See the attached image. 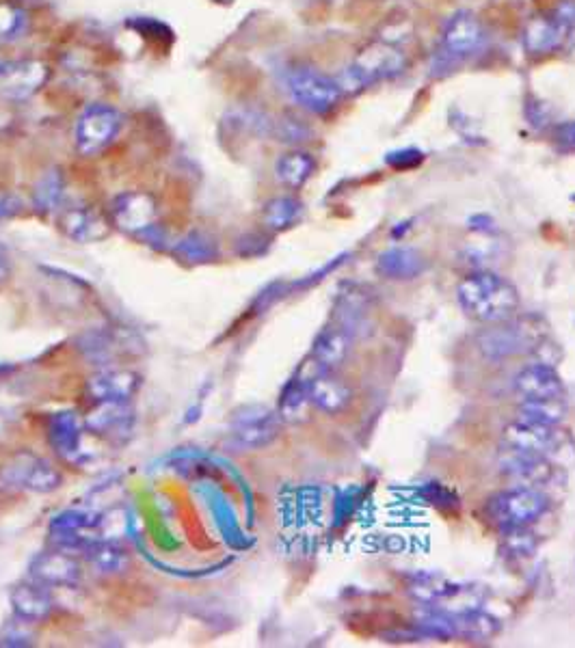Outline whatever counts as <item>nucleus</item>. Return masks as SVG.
I'll list each match as a JSON object with an SVG mask.
<instances>
[{"label":"nucleus","instance_id":"nucleus-2","mask_svg":"<svg viewBox=\"0 0 575 648\" xmlns=\"http://www.w3.org/2000/svg\"><path fill=\"white\" fill-rule=\"evenodd\" d=\"M407 67L405 52L390 42H374L361 50L351 65L336 76V83L344 93H359L366 87L403 74Z\"/></svg>","mask_w":575,"mask_h":648},{"label":"nucleus","instance_id":"nucleus-31","mask_svg":"<svg viewBox=\"0 0 575 648\" xmlns=\"http://www.w3.org/2000/svg\"><path fill=\"white\" fill-rule=\"evenodd\" d=\"M173 253H176L184 262L204 264L217 258V245L210 236L202 232H191L178 240V245L173 247Z\"/></svg>","mask_w":575,"mask_h":648},{"label":"nucleus","instance_id":"nucleus-35","mask_svg":"<svg viewBox=\"0 0 575 648\" xmlns=\"http://www.w3.org/2000/svg\"><path fill=\"white\" fill-rule=\"evenodd\" d=\"M385 160L390 162V165L396 167V169H407V167H413V165H418V162H422V152H418V150H400V152L387 154Z\"/></svg>","mask_w":575,"mask_h":648},{"label":"nucleus","instance_id":"nucleus-37","mask_svg":"<svg viewBox=\"0 0 575 648\" xmlns=\"http://www.w3.org/2000/svg\"><path fill=\"white\" fill-rule=\"evenodd\" d=\"M526 115H528V121L532 126H537V128H543L547 126V121H550V111H547V106L543 102H528L526 104Z\"/></svg>","mask_w":575,"mask_h":648},{"label":"nucleus","instance_id":"nucleus-24","mask_svg":"<svg viewBox=\"0 0 575 648\" xmlns=\"http://www.w3.org/2000/svg\"><path fill=\"white\" fill-rule=\"evenodd\" d=\"M85 556L93 569L102 575H119L130 564L128 551L119 543H113V540H91Z\"/></svg>","mask_w":575,"mask_h":648},{"label":"nucleus","instance_id":"nucleus-9","mask_svg":"<svg viewBox=\"0 0 575 648\" xmlns=\"http://www.w3.org/2000/svg\"><path fill=\"white\" fill-rule=\"evenodd\" d=\"M111 225L126 234L147 238L158 229V204L152 195L141 191L122 193L111 204Z\"/></svg>","mask_w":575,"mask_h":648},{"label":"nucleus","instance_id":"nucleus-11","mask_svg":"<svg viewBox=\"0 0 575 648\" xmlns=\"http://www.w3.org/2000/svg\"><path fill=\"white\" fill-rule=\"evenodd\" d=\"M85 428L93 435L109 441L126 439L135 426V411L128 400L93 402L89 413L83 417Z\"/></svg>","mask_w":575,"mask_h":648},{"label":"nucleus","instance_id":"nucleus-7","mask_svg":"<svg viewBox=\"0 0 575 648\" xmlns=\"http://www.w3.org/2000/svg\"><path fill=\"white\" fill-rule=\"evenodd\" d=\"M119 128H122V115L109 104H91L78 115L74 141L80 156H96L113 143Z\"/></svg>","mask_w":575,"mask_h":648},{"label":"nucleus","instance_id":"nucleus-3","mask_svg":"<svg viewBox=\"0 0 575 648\" xmlns=\"http://www.w3.org/2000/svg\"><path fill=\"white\" fill-rule=\"evenodd\" d=\"M485 42H487V31L483 22L467 9L454 11L448 18V22L444 24V33H441V44L435 57L437 63L433 65V74L437 76L448 74L454 65L470 59L472 54L483 50Z\"/></svg>","mask_w":575,"mask_h":648},{"label":"nucleus","instance_id":"nucleus-10","mask_svg":"<svg viewBox=\"0 0 575 648\" xmlns=\"http://www.w3.org/2000/svg\"><path fill=\"white\" fill-rule=\"evenodd\" d=\"M279 424H282L279 413L260 407V404H249V407H243L234 413L232 437L240 448L260 450L277 439Z\"/></svg>","mask_w":575,"mask_h":648},{"label":"nucleus","instance_id":"nucleus-36","mask_svg":"<svg viewBox=\"0 0 575 648\" xmlns=\"http://www.w3.org/2000/svg\"><path fill=\"white\" fill-rule=\"evenodd\" d=\"M22 625H24V620H20L18 631L13 625L5 627L3 633H0V646H26V644H31V636H29V633L22 631Z\"/></svg>","mask_w":575,"mask_h":648},{"label":"nucleus","instance_id":"nucleus-30","mask_svg":"<svg viewBox=\"0 0 575 648\" xmlns=\"http://www.w3.org/2000/svg\"><path fill=\"white\" fill-rule=\"evenodd\" d=\"M310 407L312 402H310V394H307V383L292 381L284 389L282 400H279V417H282L284 422L297 424L305 420Z\"/></svg>","mask_w":575,"mask_h":648},{"label":"nucleus","instance_id":"nucleus-38","mask_svg":"<svg viewBox=\"0 0 575 648\" xmlns=\"http://www.w3.org/2000/svg\"><path fill=\"white\" fill-rule=\"evenodd\" d=\"M552 16L558 22H563L565 26H569V29L573 31L575 29V0H560V3L554 7Z\"/></svg>","mask_w":575,"mask_h":648},{"label":"nucleus","instance_id":"nucleus-18","mask_svg":"<svg viewBox=\"0 0 575 648\" xmlns=\"http://www.w3.org/2000/svg\"><path fill=\"white\" fill-rule=\"evenodd\" d=\"M502 469L517 486H526V489H541L554 478V467L545 461V456L539 454L508 450L502 461Z\"/></svg>","mask_w":575,"mask_h":648},{"label":"nucleus","instance_id":"nucleus-17","mask_svg":"<svg viewBox=\"0 0 575 648\" xmlns=\"http://www.w3.org/2000/svg\"><path fill=\"white\" fill-rule=\"evenodd\" d=\"M141 387V376L132 370L113 368L93 374L87 381V394L93 402L132 400Z\"/></svg>","mask_w":575,"mask_h":648},{"label":"nucleus","instance_id":"nucleus-23","mask_svg":"<svg viewBox=\"0 0 575 648\" xmlns=\"http://www.w3.org/2000/svg\"><path fill=\"white\" fill-rule=\"evenodd\" d=\"M351 337L340 327H329L316 337L314 348H312V359L318 363L320 368H336L344 361L346 353H349Z\"/></svg>","mask_w":575,"mask_h":648},{"label":"nucleus","instance_id":"nucleus-14","mask_svg":"<svg viewBox=\"0 0 575 648\" xmlns=\"http://www.w3.org/2000/svg\"><path fill=\"white\" fill-rule=\"evenodd\" d=\"M504 443L513 452L547 456L560 443V432L552 424L517 420L511 426H506Z\"/></svg>","mask_w":575,"mask_h":648},{"label":"nucleus","instance_id":"nucleus-22","mask_svg":"<svg viewBox=\"0 0 575 648\" xmlns=\"http://www.w3.org/2000/svg\"><path fill=\"white\" fill-rule=\"evenodd\" d=\"M307 394H310L312 407L325 413H338L351 400V389L327 372H320L307 381Z\"/></svg>","mask_w":575,"mask_h":648},{"label":"nucleus","instance_id":"nucleus-40","mask_svg":"<svg viewBox=\"0 0 575 648\" xmlns=\"http://www.w3.org/2000/svg\"><path fill=\"white\" fill-rule=\"evenodd\" d=\"M11 277V266L9 262L3 258V255H0V286H3V283H7Z\"/></svg>","mask_w":575,"mask_h":648},{"label":"nucleus","instance_id":"nucleus-28","mask_svg":"<svg viewBox=\"0 0 575 648\" xmlns=\"http://www.w3.org/2000/svg\"><path fill=\"white\" fill-rule=\"evenodd\" d=\"M63 193H65L63 173L57 167H50L48 171L39 175V180L33 186V206L42 214L55 212L61 204Z\"/></svg>","mask_w":575,"mask_h":648},{"label":"nucleus","instance_id":"nucleus-5","mask_svg":"<svg viewBox=\"0 0 575 648\" xmlns=\"http://www.w3.org/2000/svg\"><path fill=\"white\" fill-rule=\"evenodd\" d=\"M489 517L504 530L528 528L530 523L541 519L547 510V497L541 489H526V486H515L511 491L498 493L491 499Z\"/></svg>","mask_w":575,"mask_h":648},{"label":"nucleus","instance_id":"nucleus-41","mask_svg":"<svg viewBox=\"0 0 575 648\" xmlns=\"http://www.w3.org/2000/svg\"><path fill=\"white\" fill-rule=\"evenodd\" d=\"M215 3H219V5H232L234 0H215Z\"/></svg>","mask_w":575,"mask_h":648},{"label":"nucleus","instance_id":"nucleus-13","mask_svg":"<svg viewBox=\"0 0 575 648\" xmlns=\"http://www.w3.org/2000/svg\"><path fill=\"white\" fill-rule=\"evenodd\" d=\"M31 579L48 588H72L80 577V564L74 553L63 549H50L39 553L29 566Z\"/></svg>","mask_w":575,"mask_h":648},{"label":"nucleus","instance_id":"nucleus-12","mask_svg":"<svg viewBox=\"0 0 575 648\" xmlns=\"http://www.w3.org/2000/svg\"><path fill=\"white\" fill-rule=\"evenodd\" d=\"M48 80L42 61H18L0 65V96L7 100H29Z\"/></svg>","mask_w":575,"mask_h":648},{"label":"nucleus","instance_id":"nucleus-25","mask_svg":"<svg viewBox=\"0 0 575 648\" xmlns=\"http://www.w3.org/2000/svg\"><path fill=\"white\" fill-rule=\"evenodd\" d=\"M379 273L390 277V279H413L420 270L424 268V262L420 258V253L413 249H390L381 253V258L377 262Z\"/></svg>","mask_w":575,"mask_h":648},{"label":"nucleus","instance_id":"nucleus-27","mask_svg":"<svg viewBox=\"0 0 575 648\" xmlns=\"http://www.w3.org/2000/svg\"><path fill=\"white\" fill-rule=\"evenodd\" d=\"M314 169H316V162H314L312 154L301 152V150H292V152L284 154L275 165L277 180L286 184L288 188H301L307 180L312 178Z\"/></svg>","mask_w":575,"mask_h":648},{"label":"nucleus","instance_id":"nucleus-26","mask_svg":"<svg viewBox=\"0 0 575 648\" xmlns=\"http://www.w3.org/2000/svg\"><path fill=\"white\" fill-rule=\"evenodd\" d=\"M301 216H303L301 201L297 197L282 195L266 201V206L262 210V223L264 227L273 229V232H284V229L297 225Z\"/></svg>","mask_w":575,"mask_h":648},{"label":"nucleus","instance_id":"nucleus-16","mask_svg":"<svg viewBox=\"0 0 575 648\" xmlns=\"http://www.w3.org/2000/svg\"><path fill=\"white\" fill-rule=\"evenodd\" d=\"M515 394L521 400L539 398H560L565 394V385L560 374L547 363H532L515 376Z\"/></svg>","mask_w":575,"mask_h":648},{"label":"nucleus","instance_id":"nucleus-19","mask_svg":"<svg viewBox=\"0 0 575 648\" xmlns=\"http://www.w3.org/2000/svg\"><path fill=\"white\" fill-rule=\"evenodd\" d=\"M85 422L72 411H63L52 415L48 424V441L55 452L65 461H78L83 456V435Z\"/></svg>","mask_w":575,"mask_h":648},{"label":"nucleus","instance_id":"nucleus-39","mask_svg":"<svg viewBox=\"0 0 575 648\" xmlns=\"http://www.w3.org/2000/svg\"><path fill=\"white\" fill-rule=\"evenodd\" d=\"M20 210H22L20 199L5 191V188H0V219H9V216L18 214Z\"/></svg>","mask_w":575,"mask_h":648},{"label":"nucleus","instance_id":"nucleus-1","mask_svg":"<svg viewBox=\"0 0 575 648\" xmlns=\"http://www.w3.org/2000/svg\"><path fill=\"white\" fill-rule=\"evenodd\" d=\"M459 303L465 314L485 324H498L517 316L519 292L496 273H474L459 283Z\"/></svg>","mask_w":575,"mask_h":648},{"label":"nucleus","instance_id":"nucleus-6","mask_svg":"<svg viewBox=\"0 0 575 648\" xmlns=\"http://www.w3.org/2000/svg\"><path fill=\"white\" fill-rule=\"evenodd\" d=\"M286 89L294 102L314 115H327L342 98L336 78L318 72L314 67L292 70L286 78Z\"/></svg>","mask_w":575,"mask_h":648},{"label":"nucleus","instance_id":"nucleus-33","mask_svg":"<svg viewBox=\"0 0 575 648\" xmlns=\"http://www.w3.org/2000/svg\"><path fill=\"white\" fill-rule=\"evenodd\" d=\"M534 547H537V543H534V538L528 534L526 528H513V530H508L506 534V551L511 553V556H532V551Z\"/></svg>","mask_w":575,"mask_h":648},{"label":"nucleus","instance_id":"nucleus-29","mask_svg":"<svg viewBox=\"0 0 575 648\" xmlns=\"http://www.w3.org/2000/svg\"><path fill=\"white\" fill-rule=\"evenodd\" d=\"M519 420H530L539 424L556 426L567 415V404L560 398H539V400H521Z\"/></svg>","mask_w":575,"mask_h":648},{"label":"nucleus","instance_id":"nucleus-32","mask_svg":"<svg viewBox=\"0 0 575 648\" xmlns=\"http://www.w3.org/2000/svg\"><path fill=\"white\" fill-rule=\"evenodd\" d=\"M273 132L279 141L290 143V145L305 143L312 137V128L307 126L305 121H301L299 117H292V115H284L282 119L275 121Z\"/></svg>","mask_w":575,"mask_h":648},{"label":"nucleus","instance_id":"nucleus-34","mask_svg":"<svg viewBox=\"0 0 575 648\" xmlns=\"http://www.w3.org/2000/svg\"><path fill=\"white\" fill-rule=\"evenodd\" d=\"M554 139H556V145L560 147V150L575 152V119L560 124L554 132Z\"/></svg>","mask_w":575,"mask_h":648},{"label":"nucleus","instance_id":"nucleus-15","mask_svg":"<svg viewBox=\"0 0 575 648\" xmlns=\"http://www.w3.org/2000/svg\"><path fill=\"white\" fill-rule=\"evenodd\" d=\"M9 603L16 618L29 625L42 623L55 610V599H52L48 586L35 582V579L13 588L9 594Z\"/></svg>","mask_w":575,"mask_h":648},{"label":"nucleus","instance_id":"nucleus-21","mask_svg":"<svg viewBox=\"0 0 575 648\" xmlns=\"http://www.w3.org/2000/svg\"><path fill=\"white\" fill-rule=\"evenodd\" d=\"M571 29L563 22H558L552 13L550 16L532 18L524 29V46L532 54H547L558 48H563L567 39L571 37Z\"/></svg>","mask_w":575,"mask_h":648},{"label":"nucleus","instance_id":"nucleus-4","mask_svg":"<svg viewBox=\"0 0 575 648\" xmlns=\"http://www.w3.org/2000/svg\"><path fill=\"white\" fill-rule=\"evenodd\" d=\"M543 340L545 327L539 318L513 316L511 320L489 324V329L478 335V348L489 359H504L532 353Z\"/></svg>","mask_w":575,"mask_h":648},{"label":"nucleus","instance_id":"nucleus-20","mask_svg":"<svg viewBox=\"0 0 575 648\" xmlns=\"http://www.w3.org/2000/svg\"><path fill=\"white\" fill-rule=\"evenodd\" d=\"M61 232L76 242H100L111 234V221L91 208H70L59 216Z\"/></svg>","mask_w":575,"mask_h":648},{"label":"nucleus","instance_id":"nucleus-8","mask_svg":"<svg viewBox=\"0 0 575 648\" xmlns=\"http://www.w3.org/2000/svg\"><path fill=\"white\" fill-rule=\"evenodd\" d=\"M0 482L9 489H20L29 493H52L57 491L63 478L59 469L42 456L20 454L16 461L0 471Z\"/></svg>","mask_w":575,"mask_h":648}]
</instances>
